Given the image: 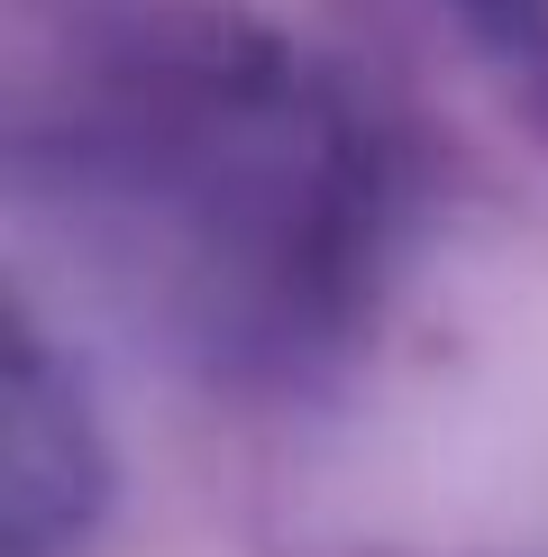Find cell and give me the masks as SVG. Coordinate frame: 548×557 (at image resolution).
<instances>
[{
	"mask_svg": "<svg viewBox=\"0 0 548 557\" xmlns=\"http://www.w3.org/2000/svg\"><path fill=\"white\" fill-rule=\"evenodd\" d=\"M91 220L228 366H292L348 320L384 228L375 137L265 37H183L64 137Z\"/></svg>",
	"mask_w": 548,
	"mask_h": 557,
	"instance_id": "6da1fadb",
	"label": "cell"
},
{
	"mask_svg": "<svg viewBox=\"0 0 548 557\" xmlns=\"http://www.w3.org/2000/svg\"><path fill=\"white\" fill-rule=\"evenodd\" d=\"M10 448H0V530L10 557H64L101 512V448L74 403V384L55 375L46 338L28 311L10 320V411H0Z\"/></svg>",
	"mask_w": 548,
	"mask_h": 557,
	"instance_id": "7a4b0ae2",
	"label": "cell"
}]
</instances>
